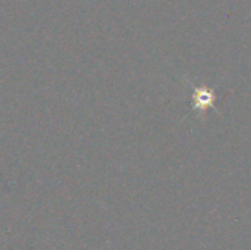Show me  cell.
<instances>
[{"instance_id":"cell-1","label":"cell","mask_w":251,"mask_h":250,"mask_svg":"<svg viewBox=\"0 0 251 250\" xmlns=\"http://www.w3.org/2000/svg\"><path fill=\"white\" fill-rule=\"evenodd\" d=\"M194 99H196V108L194 109H207L209 106L213 105V100H215V94L207 90V88H196V94H194Z\"/></svg>"}]
</instances>
